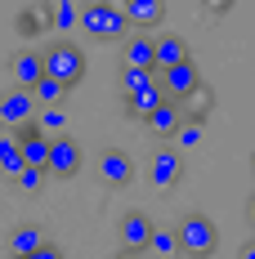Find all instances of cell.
<instances>
[{"mask_svg":"<svg viewBox=\"0 0 255 259\" xmlns=\"http://www.w3.org/2000/svg\"><path fill=\"white\" fill-rule=\"evenodd\" d=\"M81 27H85L94 40H121L130 23H126V9H121V5H112V0H94V5L81 9Z\"/></svg>","mask_w":255,"mask_h":259,"instance_id":"3","label":"cell"},{"mask_svg":"<svg viewBox=\"0 0 255 259\" xmlns=\"http://www.w3.org/2000/svg\"><path fill=\"white\" fill-rule=\"evenodd\" d=\"M14 76H18V90H31L36 80L45 76V58H41V50H18L14 54Z\"/></svg>","mask_w":255,"mask_h":259,"instance_id":"14","label":"cell"},{"mask_svg":"<svg viewBox=\"0 0 255 259\" xmlns=\"http://www.w3.org/2000/svg\"><path fill=\"white\" fill-rule=\"evenodd\" d=\"M99 179L107 183V188H126V183L134 179V161H130L126 152H117V148H107V152L99 156Z\"/></svg>","mask_w":255,"mask_h":259,"instance_id":"9","label":"cell"},{"mask_svg":"<svg viewBox=\"0 0 255 259\" xmlns=\"http://www.w3.org/2000/svg\"><path fill=\"white\" fill-rule=\"evenodd\" d=\"M63 94H67V90H63V85H58L54 76H41L36 85H31V99H36V107H41V112L58 107V103H63Z\"/></svg>","mask_w":255,"mask_h":259,"instance_id":"19","label":"cell"},{"mask_svg":"<svg viewBox=\"0 0 255 259\" xmlns=\"http://www.w3.org/2000/svg\"><path fill=\"white\" fill-rule=\"evenodd\" d=\"M81 165H85V152H81V143L72 139V134H63V139L50 143V165H45V175H54V179H72Z\"/></svg>","mask_w":255,"mask_h":259,"instance_id":"6","label":"cell"},{"mask_svg":"<svg viewBox=\"0 0 255 259\" xmlns=\"http://www.w3.org/2000/svg\"><path fill=\"white\" fill-rule=\"evenodd\" d=\"M157 85H161L166 103H184V99H193V94L202 90V72H197V63L188 58V63H179V67L157 72Z\"/></svg>","mask_w":255,"mask_h":259,"instance_id":"4","label":"cell"},{"mask_svg":"<svg viewBox=\"0 0 255 259\" xmlns=\"http://www.w3.org/2000/svg\"><path fill=\"white\" fill-rule=\"evenodd\" d=\"M45 179H50L45 170H23V175H18V192H27V197H36V192L45 188Z\"/></svg>","mask_w":255,"mask_h":259,"instance_id":"25","label":"cell"},{"mask_svg":"<svg viewBox=\"0 0 255 259\" xmlns=\"http://www.w3.org/2000/svg\"><path fill=\"white\" fill-rule=\"evenodd\" d=\"M14 139H18V152H23L27 170H45V165H50V143L54 139H45V134L36 130V121L23 125V130H14Z\"/></svg>","mask_w":255,"mask_h":259,"instance_id":"7","label":"cell"},{"mask_svg":"<svg viewBox=\"0 0 255 259\" xmlns=\"http://www.w3.org/2000/svg\"><path fill=\"white\" fill-rule=\"evenodd\" d=\"M36 99H31V90H9V94H0V125L5 130H23V125H31L36 121Z\"/></svg>","mask_w":255,"mask_h":259,"instance_id":"5","label":"cell"},{"mask_svg":"<svg viewBox=\"0 0 255 259\" xmlns=\"http://www.w3.org/2000/svg\"><path fill=\"white\" fill-rule=\"evenodd\" d=\"M179 121H184V112H179V103H161V107L153 112V116L143 121V125L153 130V134H161V139H175Z\"/></svg>","mask_w":255,"mask_h":259,"instance_id":"16","label":"cell"},{"mask_svg":"<svg viewBox=\"0 0 255 259\" xmlns=\"http://www.w3.org/2000/svg\"><path fill=\"white\" fill-rule=\"evenodd\" d=\"M14 259H67V255H63L58 246H50V241H45L41 250H31V255H14Z\"/></svg>","mask_w":255,"mask_h":259,"instance_id":"27","label":"cell"},{"mask_svg":"<svg viewBox=\"0 0 255 259\" xmlns=\"http://www.w3.org/2000/svg\"><path fill=\"white\" fill-rule=\"evenodd\" d=\"M117 237H121V250H139V255H143V246H148V237H153V219H148L143 210H126L121 224H117Z\"/></svg>","mask_w":255,"mask_h":259,"instance_id":"8","label":"cell"},{"mask_svg":"<svg viewBox=\"0 0 255 259\" xmlns=\"http://www.w3.org/2000/svg\"><path fill=\"white\" fill-rule=\"evenodd\" d=\"M36 130H41L45 139H63V134H67V116H63L58 107H50V112H36Z\"/></svg>","mask_w":255,"mask_h":259,"instance_id":"23","label":"cell"},{"mask_svg":"<svg viewBox=\"0 0 255 259\" xmlns=\"http://www.w3.org/2000/svg\"><path fill=\"white\" fill-rule=\"evenodd\" d=\"M41 58H45V76H54L63 90H72L81 76H85V50H81L77 40H54V45H45L41 50Z\"/></svg>","mask_w":255,"mask_h":259,"instance_id":"1","label":"cell"},{"mask_svg":"<svg viewBox=\"0 0 255 259\" xmlns=\"http://www.w3.org/2000/svg\"><path fill=\"white\" fill-rule=\"evenodd\" d=\"M161 103H166L161 85H148V90H139V94H126V99H121V107H126L130 121H148V116H153Z\"/></svg>","mask_w":255,"mask_h":259,"instance_id":"11","label":"cell"},{"mask_svg":"<svg viewBox=\"0 0 255 259\" xmlns=\"http://www.w3.org/2000/svg\"><path fill=\"white\" fill-rule=\"evenodd\" d=\"M179 63H188V40L184 36H161L157 40V72L179 67Z\"/></svg>","mask_w":255,"mask_h":259,"instance_id":"15","label":"cell"},{"mask_svg":"<svg viewBox=\"0 0 255 259\" xmlns=\"http://www.w3.org/2000/svg\"><path fill=\"white\" fill-rule=\"evenodd\" d=\"M251 170H255V152H251Z\"/></svg>","mask_w":255,"mask_h":259,"instance_id":"31","label":"cell"},{"mask_svg":"<svg viewBox=\"0 0 255 259\" xmlns=\"http://www.w3.org/2000/svg\"><path fill=\"white\" fill-rule=\"evenodd\" d=\"M121 67H143V72H157V40H153V36H130Z\"/></svg>","mask_w":255,"mask_h":259,"instance_id":"12","label":"cell"},{"mask_svg":"<svg viewBox=\"0 0 255 259\" xmlns=\"http://www.w3.org/2000/svg\"><path fill=\"white\" fill-rule=\"evenodd\" d=\"M153 259H175L179 255V241H175V228H157L153 224V237H148V246H143Z\"/></svg>","mask_w":255,"mask_h":259,"instance_id":"18","label":"cell"},{"mask_svg":"<svg viewBox=\"0 0 255 259\" xmlns=\"http://www.w3.org/2000/svg\"><path fill=\"white\" fill-rule=\"evenodd\" d=\"M157 85V72H143V67H121V99L126 94H139V90H148Z\"/></svg>","mask_w":255,"mask_h":259,"instance_id":"22","label":"cell"},{"mask_svg":"<svg viewBox=\"0 0 255 259\" xmlns=\"http://www.w3.org/2000/svg\"><path fill=\"white\" fill-rule=\"evenodd\" d=\"M45 246V233L36 228V224H18L14 233H9V250L14 255H31V250H41Z\"/></svg>","mask_w":255,"mask_h":259,"instance_id":"17","label":"cell"},{"mask_svg":"<svg viewBox=\"0 0 255 259\" xmlns=\"http://www.w3.org/2000/svg\"><path fill=\"white\" fill-rule=\"evenodd\" d=\"M206 112H210V94L197 90V94H193V107H188V121H202Z\"/></svg>","mask_w":255,"mask_h":259,"instance_id":"26","label":"cell"},{"mask_svg":"<svg viewBox=\"0 0 255 259\" xmlns=\"http://www.w3.org/2000/svg\"><path fill=\"white\" fill-rule=\"evenodd\" d=\"M184 179V152L175 148H157L153 152V183L157 188H175Z\"/></svg>","mask_w":255,"mask_h":259,"instance_id":"10","label":"cell"},{"mask_svg":"<svg viewBox=\"0 0 255 259\" xmlns=\"http://www.w3.org/2000/svg\"><path fill=\"white\" fill-rule=\"evenodd\" d=\"M246 219H251V228H255V192H251V201H246Z\"/></svg>","mask_w":255,"mask_h":259,"instance_id":"30","label":"cell"},{"mask_svg":"<svg viewBox=\"0 0 255 259\" xmlns=\"http://www.w3.org/2000/svg\"><path fill=\"white\" fill-rule=\"evenodd\" d=\"M175 241H179V255L206 259V255H215V246H220V228L206 214H184L179 228H175Z\"/></svg>","mask_w":255,"mask_h":259,"instance_id":"2","label":"cell"},{"mask_svg":"<svg viewBox=\"0 0 255 259\" xmlns=\"http://www.w3.org/2000/svg\"><path fill=\"white\" fill-rule=\"evenodd\" d=\"M112 259H148V255H139V250H117Z\"/></svg>","mask_w":255,"mask_h":259,"instance_id":"28","label":"cell"},{"mask_svg":"<svg viewBox=\"0 0 255 259\" xmlns=\"http://www.w3.org/2000/svg\"><path fill=\"white\" fill-rule=\"evenodd\" d=\"M237 259H255V241H246V246H242V255Z\"/></svg>","mask_w":255,"mask_h":259,"instance_id":"29","label":"cell"},{"mask_svg":"<svg viewBox=\"0 0 255 259\" xmlns=\"http://www.w3.org/2000/svg\"><path fill=\"white\" fill-rule=\"evenodd\" d=\"M121 9H126L130 27H161V18H166V5L161 0H126Z\"/></svg>","mask_w":255,"mask_h":259,"instance_id":"13","label":"cell"},{"mask_svg":"<svg viewBox=\"0 0 255 259\" xmlns=\"http://www.w3.org/2000/svg\"><path fill=\"white\" fill-rule=\"evenodd\" d=\"M50 23H54V31L67 40V31H72V27H81V9L72 5V0H58V5L50 9Z\"/></svg>","mask_w":255,"mask_h":259,"instance_id":"21","label":"cell"},{"mask_svg":"<svg viewBox=\"0 0 255 259\" xmlns=\"http://www.w3.org/2000/svg\"><path fill=\"white\" fill-rule=\"evenodd\" d=\"M202 139H206V125H202V121H179V130H175V152L197 148Z\"/></svg>","mask_w":255,"mask_h":259,"instance_id":"24","label":"cell"},{"mask_svg":"<svg viewBox=\"0 0 255 259\" xmlns=\"http://www.w3.org/2000/svg\"><path fill=\"white\" fill-rule=\"evenodd\" d=\"M0 170L9 175V179H18L27 165H23V152H18V139L14 134H0Z\"/></svg>","mask_w":255,"mask_h":259,"instance_id":"20","label":"cell"}]
</instances>
